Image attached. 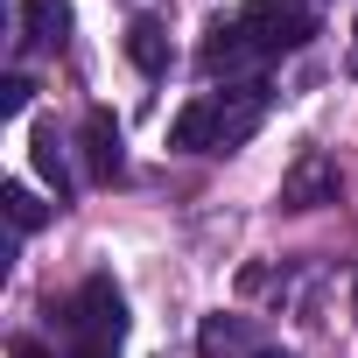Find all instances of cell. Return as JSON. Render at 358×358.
I'll list each match as a JSON object with an SVG mask.
<instances>
[{"mask_svg":"<svg viewBox=\"0 0 358 358\" xmlns=\"http://www.w3.org/2000/svg\"><path fill=\"white\" fill-rule=\"evenodd\" d=\"M309 36H316V8H309V0H239V8L211 15L197 64L232 85L239 71H260L274 57H295Z\"/></svg>","mask_w":358,"mask_h":358,"instance_id":"6da1fadb","label":"cell"},{"mask_svg":"<svg viewBox=\"0 0 358 358\" xmlns=\"http://www.w3.org/2000/svg\"><path fill=\"white\" fill-rule=\"evenodd\" d=\"M267 78H246V85H225V92H204L190 99L183 113L169 120V148L176 155H232L253 141V127L267 120Z\"/></svg>","mask_w":358,"mask_h":358,"instance_id":"7a4b0ae2","label":"cell"},{"mask_svg":"<svg viewBox=\"0 0 358 358\" xmlns=\"http://www.w3.org/2000/svg\"><path fill=\"white\" fill-rule=\"evenodd\" d=\"M64 337H71V358H120L127 344V302L113 288V274H85L78 295L64 302Z\"/></svg>","mask_w":358,"mask_h":358,"instance_id":"3957f363","label":"cell"},{"mask_svg":"<svg viewBox=\"0 0 358 358\" xmlns=\"http://www.w3.org/2000/svg\"><path fill=\"white\" fill-rule=\"evenodd\" d=\"M337 162L330 155H302L288 176H281V211H323V204H337Z\"/></svg>","mask_w":358,"mask_h":358,"instance_id":"277c9868","label":"cell"},{"mask_svg":"<svg viewBox=\"0 0 358 358\" xmlns=\"http://www.w3.org/2000/svg\"><path fill=\"white\" fill-rule=\"evenodd\" d=\"M78 155H85V176H92V183H113V176H120V120L106 113V106H92L85 113V127H78Z\"/></svg>","mask_w":358,"mask_h":358,"instance_id":"5b68a950","label":"cell"},{"mask_svg":"<svg viewBox=\"0 0 358 358\" xmlns=\"http://www.w3.org/2000/svg\"><path fill=\"white\" fill-rule=\"evenodd\" d=\"M197 351L204 358H260V337L246 316H204L197 323Z\"/></svg>","mask_w":358,"mask_h":358,"instance_id":"8992f818","label":"cell"},{"mask_svg":"<svg viewBox=\"0 0 358 358\" xmlns=\"http://www.w3.org/2000/svg\"><path fill=\"white\" fill-rule=\"evenodd\" d=\"M22 43L64 50L71 43V0H22Z\"/></svg>","mask_w":358,"mask_h":358,"instance_id":"52a82bcc","label":"cell"},{"mask_svg":"<svg viewBox=\"0 0 358 358\" xmlns=\"http://www.w3.org/2000/svg\"><path fill=\"white\" fill-rule=\"evenodd\" d=\"M127 57H134L141 78H169V29L155 15H134L127 22Z\"/></svg>","mask_w":358,"mask_h":358,"instance_id":"ba28073f","label":"cell"},{"mask_svg":"<svg viewBox=\"0 0 358 358\" xmlns=\"http://www.w3.org/2000/svg\"><path fill=\"white\" fill-rule=\"evenodd\" d=\"M36 169H43V183L57 190V211L71 204V169H64V141H57V127H36Z\"/></svg>","mask_w":358,"mask_h":358,"instance_id":"9c48e42d","label":"cell"},{"mask_svg":"<svg viewBox=\"0 0 358 358\" xmlns=\"http://www.w3.org/2000/svg\"><path fill=\"white\" fill-rule=\"evenodd\" d=\"M8 218H15V232H36V225L50 218V204H36L29 183H8Z\"/></svg>","mask_w":358,"mask_h":358,"instance_id":"30bf717a","label":"cell"},{"mask_svg":"<svg viewBox=\"0 0 358 358\" xmlns=\"http://www.w3.org/2000/svg\"><path fill=\"white\" fill-rule=\"evenodd\" d=\"M29 99H36V85H29L22 71H8V78H0V113H8V120H15V113H29Z\"/></svg>","mask_w":358,"mask_h":358,"instance_id":"8fae6325","label":"cell"},{"mask_svg":"<svg viewBox=\"0 0 358 358\" xmlns=\"http://www.w3.org/2000/svg\"><path fill=\"white\" fill-rule=\"evenodd\" d=\"M15 358H50V351H43L36 337H15Z\"/></svg>","mask_w":358,"mask_h":358,"instance_id":"7c38bea8","label":"cell"},{"mask_svg":"<svg viewBox=\"0 0 358 358\" xmlns=\"http://www.w3.org/2000/svg\"><path fill=\"white\" fill-rule=\"evenodd\" d=\"M260 358H295V351H260Z\"/></svg>","mask_w":358,"mask_h":358,"instance_id":"4fadbf2b","label":"cell"},{"mask_svg":"<svg viewBox=\"0 0 358 358\" xmlns=\"http://www.w3.org/2000/svg\"><path fill=\"white\" fill-rule=\"evenodd\" d=\"M351 302H358V288H351Z\"/></svg>","mask_w":358,"mask_h":358,"instance_id":"5bb4252c","label":"cell"}]
</instances>
